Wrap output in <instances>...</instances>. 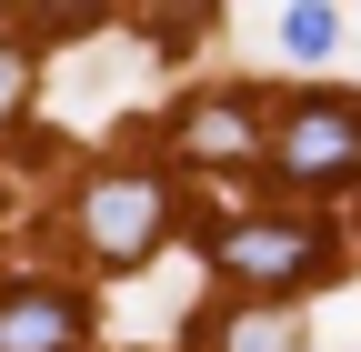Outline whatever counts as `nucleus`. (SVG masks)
Wrapping results in <instances>:
<instances>
[{"label":"nucleus","mask_w":361,"mask_h":352,"mask_svg":"<svg viewBox=\"0 0 361 352\" xmlns=\"http://www.w3.org/2000/svg\"><path fill=\"white\" fill-rule=\"evenodd\" d=\"M211 262L231 282H311L322 272V232L311 222H231L211 242Z\"/></svg>","instance_id":"nucleus-1"},{"label":"nucleus","mask_w":361,"mask_h":352,"mask_svg":"<svg viewBox=\"0 0 361 352\" xmlns=\"http://www.w3.org/2000/svg\"><path fill=\"white\" fill-rule=\"evenodd\" d=\"M80 222H90V252H111V262H141L151 242H161V222H171V201H161V182H101L80 201Z\"/></svg>","instance_id":"nucleus-2"},{"label":"nucleus","mask_w":361,"mask_h":352,"mask_svg":"<svg viewBox=\"0 0 361 352\" xmlns=\"http://www.w3.org/2000/svg\"><path fill=\"white\" fill-rule=\"evenodd\" d=\"M271 151H281L291 182H351V171H361V131H351L341 101H322V111H291Z\"/></svg>","instance_id":"nucleus-3"},{"label":"nucleus","mask_w":361,"mask_h":352,"mask_svg":"<svg viewBox=\"0 0 361 352\" xmlns=\"http://www.w3.org/2000/svg\"><path fill=\"white\" fill-rule=\"evenodd\" d=\"M80 342V302L61 282H11L0 292V352H71Z\"/></svg>","instance_id":"nucleus-4"},{"label":"nucleus","mask_w":361,"mask_h":352,"mask_svg":"<svg viewBox=\"0 0 361 352\" xmlns=\"http://www.w3.org/2000/svg\"><path fill=\"white\" fill-rule=\"evenodd\" d=\"M180 151H191V161H241V151H251V121L211 101V111H191V121H180Z\"/></svg>","instance_id":"nucleus-5"},{"label":"nucleus","mask_w":361,"mask_h":352,"mask_svg":"<svg viewBox=\"0 0 361 352\" xmlns=\"http://www.w3.org/2000/svg\"><path fill=\"white\" fill-rule=\"evenodd\" d=\"M221 352H301V342H291V322H281V312H241L231 332H221Z\"/></svg>","instance_id":"nucleus-6"},{"label":"nucleus","mask_w":361,"mask_h":352,"mask_svg":"<svg viewBox=\"0 0 361 352\" xmlns=\"http://www.w3.org/2000/svg\"><path fill=\"white\" fill-rule=\"evenodd\" d=\"M281 40H291L301 61H311V51H331V40H341V11H281Z\"/></svg>","instance_id":"nucleus-7"},{"label":"nucleus","mask_w":361,"mask_h":352,"mask_svg":"<svg viewBox=\"0 0 361 352\" xmlns=\"http://www.w3.org/2000/svg\"><path fill=\"white\" fill-rule=\"evenodd\" d=\"M20 81H30V61H20V51H0V111L20 101Z\"/></svg>","instance_id":"nucleus-8"}]
</instances>
